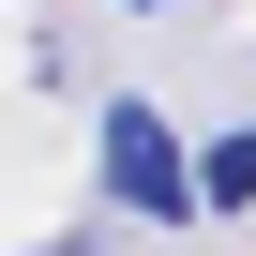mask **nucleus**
<instances>
[{
  "instance_id": "f257e3e1",
  "label": "nucleus",
  "mask_w": 256,
  "mask_h": 256,
  "mask_svg": "<svg viewBox=\"0 0 256 256\" xmlns=\"http://www.w3.org/2000/svg\"><path fill=\"white\" fill-rule=\"evenodd\" d=\"M106 196H120V211H151V226L196 211V151L166 136V106H106Z\"/></svg>"
},
{
  "instance_id": "f03ea898",
  "label": "nucleus",
  "mask_w": 256,
  "mask_h": 256,
  "mask_svg": "<svg viewBox=\"0 0 256 256\" xmlns=\"http://www.w3.org/2000/svg\"><path fill=\"white\" fill-rule=\"evenodd\" d=\"M196 211H256V120L196 151Z\"/></svg>"
},
{
  "instance_id": "7ed1b4c3",
  "label": "nucleus",
  "mask_w": 256,
  "mask_h": 256,
  "mask_svg": "<svg viewBox=\"0 0 256 256\" xmlns=\"http://www.w3.org/2000/svg\"><path fill=\"white\" fill-rule=\"evenodd\" d=\"M136 16H166V0H136Z\"/></svg>"
},
{
  "instance_id": "20e7f679",
  "label": "nucleus",
  "mask_w": 256,
  "mask_h": 256,
  "mask_svg": "<svg viewBox=\"0 0 256 256\" xmlns=\"http://www.w3.org/2000/svg\"><path fill=\"white\" fill-rule=\"evenodd\" d=\"M60 256H90V241H60Z\"/></svg>"
}]
</instances>
